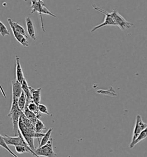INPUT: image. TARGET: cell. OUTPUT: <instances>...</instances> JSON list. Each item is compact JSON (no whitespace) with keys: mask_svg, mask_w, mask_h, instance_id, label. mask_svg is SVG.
I'll list each match as a JSON object with an SVG mask.
<instances>
[{"mask_svg":"<svg viewBox=\"0 0 147 157\" xmlns=\"http://www.w3.org/2000/svg\"><path fill=\"white\" fill-rule=\"evenodd\" d=\"M53 140V139L51 138L46 145L41 147L37 148L35 151L37 155L39 157H58L57 154L54 150Z\"/></svg>","mask_w":147,"mask_h":157,"instance_id":"6","label":"cell"},{"mask_svg":"<svg viewBox=\"0 0 147 157\" xmlns=\"http://www.w3.org/2000/svg\"><path fill=\"white\" fill-rule=\"evenodd\" d=\"M147 137V127L145 129H144L142 132H141V134L139 135V136H138V139L133 142V143H130L129 147L130 148H132L134 147L137 144L140 142L141 141L143 140L144 139L146 138Z\"/></svg>","mask_w":147,"mask_h":157,"instance_id":"17","label":"cell"},{"mask_svg":"<svg viewBox=\"0 0 147 157\" xmlns=\"http://www.w3.org/2000/svg\"><path fill=\"white\" fill-rule=\"evenodd\" d=\"M24 112L20 110L18 105V102H12V105L9 111L8 117H10L12 124H13V132L15 136H18L20 132L19 130V121L21 115Z\"/></svg>","mask_w":147,"mask_h":157,"instance_id":"2","label":"cell"},{"mask_svg":"<svg viewBox=\"0 0 147 157\" xmlns=\"http://www.w3.org/2000/svg\"><path fill=\"white\" fill-rule=\"evenodd\" d=\"M92 6L96 11H98V12H100L101 13L104 14L105 15V19H104V22L100 24L96 25V26L94 27V28H92V30H91V31H90L91 33H94V32H95L96 31V29L101 28V27H105V26H107V25H115V21L113 20V17H112V15L111 14V12L109 13V12L106 11L105 10H103V9H102L101 8L98 7V6H96V5H93Z\"/></svg>","mask_w":147,"mask_h":157,"instance_id":"4","label":"cell"},{"mask_svg":"<svg viewBox=\"0 0 147 157\" xmlns=\"http://www.w3.org/2000/svg\"><path fill=\"white\" fill-rule=\"evenodd\" d=\"M52 131H53V128H51L47 131V132L44 135V136L41 139L40 142L39 143V147H41L42 146L46 145V144L48 142V141L50 140V139H51V135Z\"/></svg>","mask_w":147,"mask_h":157,"instance_id":"18","label":"cell"},{"mask_svg":"<svg viewBox=\"0 0 147 157\" xmlns=\"http://www.w3.org/2000/svg\"><path fill=\"white\" fill-rule=\"evenodd\" d=\"M18 126L19 130L22 134L24 138L27 142L29 146L33 151L35 152L36 149L35 147L34 139L35 138L37 139L40 143L39 139L43 138L45 134L37 133L35 130V124H34L30 120H28L24 113L20 117Z\"/></svg>","mask_w":147,"mask_h":157,"instance_id":"1","label":"cell"},{"mask_svg":"<svg viewBox=\"0 0 147 157\" xmlns=\"http://www.w3.org/2000/svg\"><path fill=\"white\" fill-rule=\"evenodd\" d=\"M46 129V127L44 124L43 122L40 119H37L36 123L35 124V130L37 133H39V134L43 133V131Z\"/></svg>","mask_w":147,"mask_h":157,"instance_id":"21","label":"cell"},{"mask_svg":"<svg viewBox=\"0 0 147 157\" xmlns=\"http://www.w3.org/2000/svg\"><path fill=\"white\" fill-rule=\"evenodd\" d=\"M8 22L9 23L10 28H11V29L12 31L13 36L16 38V39L21 45H23V46L26 47L29 46V43H28V37H25V36H24L22 34L18 33V32H17L16 31V29L14 28L13 25H12V22H11V19L8 18Z\"/></svg>","mask_w":147,"mask_h":157,"instance_id":"10","label":"cell"},{"mask_svg":"<svg viewBox=\"0 0 147 157\" xmlns=\"http://www.w3.org/2000/svg\"><path fill=\"white\" fill-rule=\"evenodd\" d=\"M27 105L28 106V108H29V109L36 115L37 119H40L41 117V113L39 109V105H36L34 102H32Z\"/></svg>","mask_w":147,"mask_h":157,"instance_id":"16","label":"cell"},{"mask_svg":"<svg viewBox=\"0 0 147 157\" xmlns=\"http://www.w3.org/2000/svg\"><path fill=\"white\" fill-rule=\"evenodd\" d=\"M29 89H30V91L32 94L33 101L36 105H39L40 104L41 88L34 89V88L29 86Z\"/></svg>","mask_w":147,"mask_h":157,"instance_id":"13","label":"cell"},{"mask_svg":"<svg viewBox=\"0 0 147 157\" xmlns=\"http://www.w3.org/2000/svg\"><path fill=\"white\" fill-rule=\"evenodd\" d=\"M147 127V124L144 123L142 120V117L140 115H138L136 117V124L133 130V137L131 143H133L137 139L139 135L141 134L144 129Z\"/></svg>","mask_w":147,"mask_h":157,"instance_id":"8","label":"cell"},{"mask_svg":"<svg viewBox=\"0 0 147 157\" xmlns=\"http://www.w3.org/2000/svg\"><path fill=\"white\" fill-rule=\"evenodd\" d=\"M69 157H71V156H70V155H69Z\"/></svg>","mask_w":147,"mask_h":157,"instance_id":"25","label":"cell"},{"mask_svg":"<svg viewBox=\"0 0 147 157\" xmlns=\"http://www.w3.org/2000/svg\"><path fill=\"white\" fill-rule=\"evenodd\" d=\"M1 136L8 146H14V147L17 146H23L28 148H31L29 146L25 139L24 138L20 131L17 136H10L8 135H5L4 136L1 135Z\"/></svg>","mask_w":147,"mask_h":157,"instance_id":"5","label":"cell"},{"mask_svg":"<svg viewBox=\"0 0 147 157\" xmlns=\"http://www.w3.org/2000/svg\"><path fill=\"white\" fill-rule=\"evenodd\" d=\"M39 111H40V112L41 113V114H45V115L49 116H52V115L50 114V112H48L47 107L44 104H40L39 105Z\"/></svg>","mask_w":147,"mask_h":157,"instance_id":"24","label":"cell"},{"mask_svg":"<svg viewBox=\"0 0 147 157\" xmlns=\"http://www.w3.org/2000/svg\"><path fill=\"white\" fill-rule=\"evenodd\" d=\"M21 85H22L23 92L24 93V94L25 95V97H26V99H27V105H28L29 103L33 102L32 94L31 93L30 89H29V86L28 85L26 79H25L23 81V82L21 83Z\"/></svg>","mask_w":147,"mask_h":157,"instance_id":"14","label":"cell"},{"mask_svg":"<svg viewBox=\"0 0 147 157\" xmlns=\"http://www.w3.org/2000/svg\"><path fill=\"white\" fill-rule=\"evenodd\" d=\"M31 9L32 11L31 13H34L35 12H38L39 14H40V20L41 21V25H42V29L43 32H45L44 27V23L43 21V18H42V14H48L51 16H52L54 17H56V15L52 13L51 11L48 10V8L44 4V2L42 0H36V1H31Z\"/></svg>","mask_w":147,"mask_h":157,"instance_id":"3","label":"cell"},{"mask_svg":"<svg viewBox=\"0 0 147 157\" xmlns=\"http://www.w3.org/2000/svg\"><path fill=\"white\" fill-rule=\"evenodd\" d=\"M25 22H26L28 33L29 36L32 40H35L36 39V36L35 29V27H34L32 20L29 17H27L25 19Z\"/></svg>","mask_w":147,"mask_h":157,"instance_id":"12","label":"cell"},{"mask_svg":"<svg viewBox=\"0 0 147 157\" xmlns=\"http://www.w3.org/2000/svg\"><path fill=\"white\" fill-rule=\"evenodd\" d=\"M0 145H1V147L4 148L5 150H6L8 152L14 157H18L16 154H15L12 150L9 147V146L5 143V142L4 141V140L3 139V138L1 136V140H0Z\"/></svg>","mask_w":147,"mask_h":157,"instance_id":"22","label":"cell"},{"mask_svg":"<svg viewBox=\"0 0 147 157\" xmlns=\"http://www.w3.org/2000/svg\"><path fill=\"white\" fill-rule=\"evenodd\" d=\"M18 105L20 110L24 112L25 108L27 105V99L24 93L23 92L22 94L20 97L18 101Z\"/></svg>","mask_w":147,"mask_h":157,"instance_id":"19","label":"cell"},{"mask_svg":"<svg viewBox=\"0 0 147 157\" xmlns=\"http://www.w3.org/2000/svg\"><path fill=\"white\" fill-rule=\"evenodd\" d=\"M16 80L18 81L20 83H22L25 78L24 75L23 69L21 68V64L20 62V58L18 56H16Z\"/></svg>","mask_w":147,"mask_h":157,"instance_id":"11","label":"cell"},{"mask_svg":"<svg viewBox=\"0 0 147 157\" xmlns=\"http://www.w3.org/2000/svg\"><path fill=\"white\" fill-rule=\"evenodd\" d=\"M12 101L18 102V100L23 92L22 85L18 81H12Z\"/></svg>","mask_w":147,"mask_h":157,"instance_id":"9","label":"cell"},{"mask_svg":"<svg viewBox=\"0 0 147 157\" xmlns=\"http://www.w3.org/2000/svg\"><path fill=\"white\" fill-rule=\"evenodd\" d=\"M24 114L27 117V118L28 120H30L34 124H36L37 120L38 119L36 115L29 109L27 105H26L25 108V109L24 111Z\"/></svg>","mask_w":147,"mask_h":157,"instance_id":"15","label":"cell"},{"mask_svg":"<svg viewBox=\"0 0 147 157\" xmlns=\"http://www.w3.org/2000/svg\"><path fill=\"white\" fill-rule=\"evenodd\" d=\"M0 32H1V35L3 37H4L6 35L10 36V33L8 28L2 21L0 22Z\"/></svg>","mask_w":147,"mask_h":157,"instance_id":"23","label":"cell"},{"mask_svg":"<svg viewBox=\"0 0 147 157\" xmlns=\"http://www.w3.org/2000/svg\"><path fill=\"white\" fill-rule=\"evenodd\" d=\"M11 22H12V25H13L14 28L16 29V31L17 32H18V33L22 34L23 35L25 36V37H28L27 33L25 32L24 28H23L21 25H20L19 24L17 23V22L13 21L12 19H11Z\"/></svg>","mask_w":147,"mask_h":157,"instance_id":"20","label":"cell"},{"mask_svg":"<svg viewBox=\"0 0 147 157\" xmlns=\"http://www.w3.org/2000/svg\"><path fill=\"white\" fill-rule=\"evenodd\" d=\"M111 14L115 21V26H117L121 31H125L126 29L131 28L134 25V24L129 22L124 19L117 10H113L111 12Z\"/></svg>","mask_w":147,"mask_h":157,"instance_id":"7","label":"cell"}]
</instances>
